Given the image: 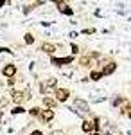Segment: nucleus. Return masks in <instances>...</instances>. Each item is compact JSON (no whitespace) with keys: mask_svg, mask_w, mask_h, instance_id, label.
Wrapping results in <instances>:
<instances>
[{"mask_svg":"<svg viewBox=\"0 0 131 135\" xmlns=\"http://www.w3.org/2000/svg\"><path fill=\"white\" fill-rule=\"evenodd\" d=\"M72 108H74V112L75 114H79V115H84L88 110H90V104L86 103L84 99H74V104H72Z\"/></svg>","mask_w":131,"mask_h":135,"instance_id":"1","label":"nucleus"},{"mask_svg":"<svg viewBox=\"0 0 131 135\" xmlns=\"http://www.w3.org/2000/svg\"><path fill=\"white\" fill-rule=\"evenodd\" d=\"M95 58H99V54H97V52H93L92 56H90V54H88V56H83V58L79 60V65H81V67H92Z\"/></svg>","mask_w":131,"mask_h":135,"instance_id":"2","label":"nucleus"},{"mask_svg":"<svg viewBox=\"0 0 131 135\" xmlns=\"http://www.w3.org/2000/svg\"><path fill=\"white\" fill-rule=\"evenodd\" d=\"M2 74L6 76V78H14V74H16V65H13V63H9V65H6L4 69H2Z\"/></svg>","mask_w":131,"mask_h":135,"instance_id":"3","label":"nucleus"},{"mask_svg":"<svg viewBox=\"0 0 131 135\" xmlns=\"http://www.w3.org/2000/svg\"><path fill=\"white\" fill-rule=\"evenodd\" d=\"M115 69H117V63H115V61H108L104 67H102L101 74H102V76H110V74L115 72Z\"/></svg>","mask_w":131,"mask_h":135,"instance_id":"4","label":"nucleus"},{"mask_svg":"<svg viewBox=\"0 0 131 135\" xmlns=\"http://www.w3.org/2000/svg\"><path fill=\"white\" fill-rule=\"evenodd\" d=\"M68 95H70V92H68L67 88H58V90H56V99L61 101V103H65V101L68 99Z\"/></svg>","mask_w":131,"mask_h":135,"instance_id":"5","label":"nucleus"},{"mask_svg":"<svg viewBox=\"0 0 131 135\" xmlns=\"http://www.w3.org/2000/svg\"><path fill=\"white\" fill-rule=\"evenodd\" d=\"M40 119L41 123H49V121H52L54 119V110H43V112H40Z\"/></svg>","mask_w":131,"mask_h":135,"instance_id":"6","label":"nucleus"},{"mask_svg":"<svg viewBox=\"0 0 131 135\" xmlns=\"http://www.w3.org/2000/svg\"><path fill=\"white\" fill-rule=\"evenodd\" d=\"M11 99H13L14 103L20 104L22 101H25V94L20 92V90H13V92H11Z\"/></svg>","mask_w":131,"mask_h":135,"instance_id":"7","label":"nucleus"},{"mask_svg":"<svg viewBox=\"0 0 131 135\" xmlns=\"http://www.w3.org/2000/svg\"><path fill=\"white\" fill-rule=\"evenodd\" d=\"M72 61H74L72 56H68V58H52V65H56V67H61L65 63H72Z\"/></svg>","mask_w":131,"mask_h":135,"instance_id":"8","label":"nucleus"},{"mask_svg":"<svg viewBox=\"0 0 131 135\" xmlns=\"http://www.w3.org/2000/svg\"><path fill=\"white\" fill-rule=\"evenodd\" d=\"M41 51L47 52V54H54L56 52V45H52V43H41Z\"/></svg>","mask_w":131,"mask_h":135,"instance_id":"9","label":"nucleus"},{"mask_svg":"<svg viewBox=\"0 0 131 135\" xmlns=\"http://www.w3.org/2000/svg\"><path fill=\"white\" fill-rule=\"evenodd\" d=\"M43 104L47 106V110H52V108H56V101H54L52 97H43Z\"/></svg>","mask_w":131,"mask_h":135,"instance_id":"10","label":"nucleus"},{"mask_svg":"<svg viewBox=\"0 0 131 135\" xmlns=\"http://www.w3.org/2000/svg\"><path fill=\"white\" fill-rule=\"evenodd\" d=\"M56 83H58V79H56V78H49V79H47V83L43 85V86H47V88H54Z\"/></svg>","mask_w":131,"mask_h":135,"instance_id":"11","label":"nucleus"},{"mask_svg":"<svg viewBox=\"0 0 131 135\" xmlns=\"http://www.w3.org/2000/svg\"><path fill=\"white\" fill-rule=\"evenodd\" d=\"M101 78H102L101 72H92V74H90V79H92V81H99Z\"/></svg>","mask_w":131,"mask_h":135,"instance_id":"12","label":"nucleus"},{"mask_svg":"<svg viewBox=\"0 0 131 135\" xmlns=\"http://www.w3.org/2000/svg\"><path fill=\"white\" fill-rule=\"evenodd\" d=\"M25 43H27V45H31V43H34V36H32L31 32H27V34H25Z\"/></svg>","mask_w":131,"mask_h":135,"instance_id":"13","label":"nucleus"},{"mask_svg":"<svg viewBox=\"0 0 131 135\" xmlns=\"http://www.w3.org/2000/svg\"><path fill=\"white\" fill-rule=\"evenodd\" d=\"M29 114L32 115V117H36V115H40V108H31Z\"/></svg>","mask_w":131,"mask_h":135,"instance_id":"14","label":"nucleus"},{"mask_svg":"<svg viewBox=\"0 0 131 135\" xmlns=\"http://www.w3.org/2000/svg\"><path fill=\"white\" fill-rule=\"evenodd\" d=\"M25 112V108H22V106H16V108H13V114H23Z\"/></svg>","mask_w":131,"mask_h":135,"instance_id":"15","label":"nucleus"},{"mask_svg":"<svg viewBox=\"0 0 131 135\" xmlns=\"http://www.w3.org/2000/svg\"><path fill=\"white\" fill-rule=\"evenodd\" d=\"M72 52H74V54H77V52H79V47H77L75 43H72Z\"/></svg>","mask_w":131,"mask_h":135,"instance_id":"16","label":"nucleus"},{"mask_svg":"<svg viewBox=\"0 0 131 135\" xmlns=\"http://www.w3.org/2000/svg\"><path fill=\"white\" fill-rule=\"evenodd\" d=\"M122 101H124V99H122V97H117V99H115V101H113V104H115V106H119V104H120Z\"/></svg>","mask_w":131,"mask_h":135,"instance_id":"17","label":"nucleus"},{"mask_svg":"<svg viewBox=\"0 0 131 135\" xmlns=\"http://www.w3.org/2000/svg\"><path fill=\"white\" fill-rule=\"evenodd\" d=\"M51 135H65V132H61V130H54Z\"/></svg>","mask_w":131,"mask_h":135,"instance_id":"18","label":"nucleus"},{"mask_svg":"<svg viewBox=\"0 0 131 135\" xmlns=\"http://www.w3.org/2000/svg\"><path fill=\"white\" fill-rule=\"evenodd\" d=\"M83 32H84V34H93V32H95V29H84Z\"/></svg>","mask_w":131,"mask_h":135,"instance_id":"19","label":"nucleus"},{"mask_svg":"<svg viewBox=\"0 0 131 135\" xmlns=\"http://www.w3.org/2000/svg\"><path fill=\"white\" fill-rule=\"evenodd\" d=\"M31 135H43L41 130H34V132H31Z\"/></svg>","mask_w":131,"mask_h":135,"instance_id":"20","label":"nucleus"},{"mask_svg":"<svg viewBox=\"0 0 131 135\" xmlns=\"http://www.w3.org/2000/svg\"><path fill=\"white\" fill-rule=\"evenodd\" d=\"M88 135H101V132H90Z\"/></svg>","mask_w":131,"mask_h":135,"instance_id":"21","label":"nucleus"},{"mask_svg":"<svg viewBox=\"0 0 131 135\" xmlns=\"http://www.w3.org/2000/svg\"><path fill=\"white\" fill-rule=\"evenodd\" d=\"M4 4H6V2H4V0H0V7H2V6H4Z\"/></svg>","mask_w":131,"mask_h":135,"instance_id":"22","label":"nucleus"},{"mask_svg":"<svg viewBox=\"0 0 131 135\" xmlns=\"http://www.w3.org/2000/svg\"><path fill=\"white\" fill-rule=\"evenodd\" d=\"M2 115H4V114H2V108H0V121H2Z\"/></svg>","mask_w":131,"mask_h":135,"instance_id":"23","label":"nucleus"},{"mask_svg":"<svg viewBox=\"0 0 131 135\" xmlns=\"http://www.w3.org/2000/svg\"><path fill=\"white\" fill-rule=\"evenodd\" d=\"M129 117H131V112H129Z\"/></svg>","mask_w":131,"mask_h":135,"instance_id":"24","label":"nucleus"}]
</instances>
